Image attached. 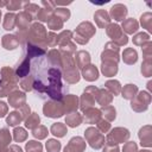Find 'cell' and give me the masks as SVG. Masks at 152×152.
I'll return each mask as SVG.
<instances>
[{
    "instance_id": "obj_1",
    "label": "cell",
    "mask_w": 152,
    "mask_h": 152,
    "mask_svg": "<svg viewBox=\"0 0 152 152\" xmlns=\"http://www.w3.org/2000/svg\"><path fill=\"white\" fill-rule=\"evenodd\" d=\"M94 33L95 28L90 23H82L75 31V40L80 44H86Z\"/></svg>"
},
{
    "instance_id": "obj_2",
    "label": "cell",
    "mask_w": 152,
    "mask_h": 152,
    "mask_svg": "<svg viewBox=\"0 0 152 152\" xmlns=\"http://www.w3.org/2000/svg\"><path fill=\"white\" fill-rule=\"evenodd\" d=\"M44 114L49 118H58V116H62L63 113H64V108H63V103H62V100L61 101H56V102H46L44 104Z\"/></svg>"
},
{
    "instance_id": "obj_3",
    "label": "cell",
    "mask_w": 152,
    "mask_h": 152,
    "mask_svg": "<svg viewBox=\"0 0 152 152\" xmlns=\"http://www.w3.org/2000/svg\"><path fill=\"white\" fill-rule=\"evenodd\" d=\"M86 138L88 140V142L90 144V146L93 148H100L103 144H104V138L103 135H101L97 129H95L94 127H89L86 131Z\"/></svg>"
},
{
    "instance_id": "obj_4",
    "label": "cell",
    "mask_w": 152,
    "mask_h": 152,
    "mask_svg": "<svg viewBox=\"0 0 152 152\" xmlns=\"http://www.w3.org/2000/svg\"><path fill=\"white\" fill-rule=\"evenodd\" d=\"M107 33L113 40H115V44H118L119 46L124 45V44H126L128 42L127 37L124 33H121V28L115 24L109 25V27L107 28Z\"/></svg>"
},
{
    "instance_id": "obj_5",
    "label": "cell",
    "mask_w": 152,
    "mask_h": 152,
    "mask_svg": "<svg viewBox=\"0 0 152 152\" xmlns=\"http://www.w3.org/2000/svg\"><path fill=\"white\" fill-rule=\"evenodd\" d=\"M129 137V132L126 128H115L107 135V142L108 144H118L127 140Z\"/></svg>"
},
{
    "instance_id": "obj_6",
    "label": "cell",
    "mask_w": 152,
    "mask_h": 152,
    "mask_svg": "<svg viewBox=\"0 0 152 152\" xmlns=\"http://www.w3.org/2000/svg\"><path fill=\"white\" fill-rule=\"evenodd\" d=\"M84 148H86L84 140L82 138H80V137H75L65 146L64 152H83Z\"/></svg>"
},
{
    "instance_id": "obj_7",
    "label": "cell",
    "mask_w": 152,
    "mask_h": 152,
    "mask_svg": "<svg viewBox=\"0 0 152 152\" xmlns=\"http://www.w3.org/2000/svg\"><path fill=\"white\" fill-rule=\"evenodd\" d=\"M77 97L74 95H66L64 96V101H62L63 103V108H64V113H72L76 110L77 108Z\"/></svg>"
},
{
    "instance_id": "obj_8",
    "label": "cell",
    "mask_w": 152,
    "mask_h": 152,
    "mask_svg": "<svg viewBox=\"0 0 152 152\" xmlns=\"http://www.w3.org/2000/svg\"><path fill=\"white\" fill-rule=\"evenodd\" d=\"M97 90H99V89H97ZM96 93H97V91H96ZM96 93L89 94V91H88L87 89L84 90V93H83V95H82V97H81V109H82V110H86V109H88V108H90V107L93 106V103H94V101H95Z\"/></svg>"
},
{
    "instance_id": "obj_9",
    "label": "cell",
    "mask_w": 152,
    "mask_h": 152,
    "mask_svg": "<svg viewBox=\"0 0 152 152\" xmlns=\"http://www.w3.org/2000/svg\"><path fill=\"white\" fill-rule=\"evenodd\" d=\"M82 75L83 77L87 80V81H95L97 77H99V71L96 69L95 65L93 64H88L83 68L82 70Z\"/></svg>"
},
{
    "instance_id": "obj_10",
    "label": "cell",
    "mask_w": 152,
    "mask_h": 152,
    "mask_svg": "<svg viewBox=\"0 0 152 152\" xmlns=\"http://www.w3.org/2000/svg\"><path fill=\"white\" fill-rule=\"evenodd\" d=\"M8 101H10V104L12 107H15V108L21 107L24 104V102H25V95L23 93H20V91H13L10 95Z\"/></svg>"
},
{
    "instance_id": "obj_11",
    "label": "cell",
    "mask_w": 152,
    "mask_h": 152,
    "mask_svg": "<svg viewBox=\"0 0 152 152\" xmlns=\"http://www.w3.org/2000/svg\"><path fill=\"white\" fill-rule=\"evenodd\" d=\"M101 69H102V72H103L106 76L110 77V76H113V75L116 74V71H118V65H116L115 62L104 61V62H102V68H101Z\"/></svg>"
},
{
    "instance_id": "obj_12",
    "label": "cell",
    "mask_w": 152,
    "mask_h": 152,
    "mask_svg": "<svg viewBox=\"0 0 152 152\" xmlns=\"http://www.w3.org/2000/svg\"><path fill=\"white\" fill-rule=\"evenodd\" d=\"M90 62V56L87 51H78L76 53V59H75V64H77L80 68H84L86 65H88Z\"/></svg>"
},
{
    "instance_id": "obj_13",
    "label": "cell",
    "mask_w": 152,
    "mask_h": 152,
    "mask_svg": "<svg viewBox=\"0 0 152 152\" xmlns=\"http://www.w3.org/2000/svg\"><path fill=\"white\" fill-rule=\"evenodd\" d=\"M110 13H112V17L115 20H119L120 21V20H124L125 15L127 14V10L122 5H115V6L112 7V12Z\"/></svg>"
},
{
    "instance_id": "obj_14",
    "label": "cell",
    "mask_w": 152,
    "mask_h": 152,
    "mask_svg": "<svg viewBox=\"0 0 152 152\" xmlns=\"http://www.w3.org/2000/svg\"><path fill=\"white\" fill-rule=\"evenodd\" d=\"M95 99L97 100V102H99L100 104H102V106H107V104L110 103V101H112V95H110L107 90H104V89H100V90H97Z\"/></svg>"
},
{
    "instance_id": "obj_15",
    "label": "cell",
    "mask_w": 152,
    "mask_h": 152,
    "mask_svg": "<svg viewBox=\"0 0 152 152\" xmlns=\"http://www.w3.org/2000/svg\"><path fill=\"white\" fill-rule=\"evenodd\" d=\"M2 45L7 50H13L19 45V39L15 36H4L2 38Z\"/></svg>"
},
{
    "instance_id": "obj_16",
    "label": "cell",
    "mask_w": 152,
    "mask_h": 152,
    "mask_svg": "<svg viewBox=\"0 0 152 152\" xmlns=\"http://www.w3.org/2000/svg\"><path fill=\"white\" fill-rule=\"evenodd\" d=\"M86 113V121L89 124H94L99 121L100 118V110L94 109V108H88L86 110H83Z\"/></svg>"
},
{
    "instance_id": "obj_17",
    "label": "cell",
    "mask_w": 152,
    "mask_h": 152,
    "mask_svg": "<svg viewBox=\"0 0 152 152\" xmlns=\"http://www.w3.org/2000/svg\"><path fill=\"white\" fill-rule=\"evenodd\" d=\"M65 121L70 127H76L82 122V116L76 112H72L65 118Z\"/></svg>"
},
{
    "instance_id": "obj_18",
    "label": "cell",
    "mask_w": 152,
    "mask_h": 152,
    "mask_svg": "<svg viewBox=\"0 0 152 152\" xmlns=\"http://www.w3.org/2000/svg\"><path fill=\"white\" fill-rule=\"evenodd\" d=\"M138 59V55H137V51L133 50V49H126L124 51V62L127 63V64H133L135 63Z\"/></svg>"
},
{
    "instance_id": "obj_19",
    "label": "cell",
    "mask_w": 152,
    "mask_h": 152,
    "mask_svg": "<svg viewBox=\"0 0 152 152\" xmlns=\"http://www.w3.org/2000/svg\"><path fill=\"white\" fill-rule=\"evenodd\" d=\"M137 91H138V88L135 84H127L122 89V96L127 100H131V99H134Z\"/></svg>"
},
{
    "instance_id": "obj_20",
    "label": "cell",
    "mask_w": 152,
    "mask_h": 152,
    "mask_svg": "<svg viewBox=\"0 0 152 152\" xmlns=\"http://www.w3.org/2000/svg\"><path fill=\"white\" fill-rule=\"evenodd\" d=\"M147 132H145V127L141 128L139 131V138L141 141V145L144 146H151V133H150V126L146 129Z\"/></svg>"
},
{
    "instance_id": "obj_21",
    "label": "cell",
    "mask_w": 152,
    "mask_h": 152,
    "mask_svg": "<svg viewBox=\"0 0 152 152\" xmlns=\"http://www.w3.org/2000/svg\"><path fill=\"white\" fill-rule=\"evenodd\" d=\"M94 18H95L97 25L101 26V27H103V26H104L106 24H108L109 20H110L109 17H108V14H107V12H104V11H99V12L94 15Z\"/></svg>"
},
{
    "instance_id": "obj_22",
    "label": "cell",
    "mask_w": 152,
    "mask_h": 152,
    "mask_svg": "<svg viewBox=\"0 0 152 152\" xmlns=\"http://www.w3.org/2000/svg\"><path fill=\"white\" fill-rule=\"evenodd\" d=\"M122 27L127 33H134L138 31V23L134 19H127L124 21Z\"/></svg>"
},
{
    "instance_id": "obj_23",
    "label": "cell",
    "mask_w": 152,
    "mask_h": 152,
    "mask_svg": "<svg viewBox=\"0 0 152 152\" xmlns=\"http://www.w3.org/2000/svg\"><path fill=\"white\" fill-rule=\"evenodd\" d=\"M28 71H30V61H28V58L26 57V58L24 59V62L20 64V66L18 68V70H17V76H18V77H25V76H27Z\"/></svg>"
},
{
    "instance_id": "obj_24",
    "label": "cell",
    "mask_w": 152,
    "mask_h": 152,
    "mask_svg": "<svg viewBox=\"0 0 152 152\" xmlns=\"http://www.w3.org/2000/svg\"><path fill=\"white\" fill-rule=\"evenodd\" d=\"M51 133L56 137H64V134L66 133V127L61 124V122H57V124H53L51 126Z\"/></svg>"
},
{
    "instance_id": "obj_25",
    "label": "cell",
    "mask_w": 152,
    "mask_h": 152,
    "mask_svg": "<svg viewBox=\"0 0 152 152\" xmlns=\"http://www.w3.org/2000/svg\"><path fill=\"white\" fill-rule=\"evenodd\" d=\"M25 122H26L25 125H26L27 128L34 129L36 127L39 126V116H38L36 113H32V114H30V116L25 120Z\"/></svg>"
},
{
    "instance_id": "obj_26",
    "label": "cell",
    "mask_w": 152,
    "mask_h": 152,
    "mask_svg": "<svg viewBox=\"0 0 152 152\" xmlns=\"http://www.w3.org/2000/svg\"><path fill=\"white\" fill-rule=\"evenodd\" d=\"M21 120H24V119H23V115H21L19 112H12V113H10L8 118L6 119L7 125H10V126H15V125L19 124Z\"/></svg>"
},
{
    "instance_id": "obj_27",
    "label": "cell",
    "mask_w": 152,
    "mask_h": 152,
    "mask_svg": "<svg viewBox=\"0 0 152 152\" xmlns=\"http://www.w3.org/2000/svg\"><path fill=\"white\" fill-rule=\"evenodd\" d=\"M11 141V135H10V132L6 129V128H2L0 131V147H5L10 144Z\"/></svg>"
},
{
    "instance_id": "obj_28",
    "label": "cell",
    "mask_w": 152,
    "mask_h": 152,
    "mask_svg": "<svg viewBox=\"0 0 152 152\" xmlns=\"http://www.w3.org/2000/svg\"><path fill=\"white\" fill-rule=\"evenodd\" d=\"M104 86H106V87H107V89H109V90H110V93H112V94H114V95H118V94L120 93V90H121L120 83H119L118 81H107Z\"/></svg>"
},
{
    "instance_id": "obj_29",
    "label": "cell",
    "mask_w": 152,
    "mask_h": 152,
    "mask_svg": "<svg viewBox=\"0 0 152 152\" xmlns=\"http://www.w3.org/2000/svg\"><path fill=\"white\" fill-rule=\"evenodd\" d=\"M46 150H48V152H59L61 142L55 139H49L46 142Z\"/></svg>"
},
{
    "instance_id": "obj_30",
    "label": "cell",
    "mask_w": 152,
    "mask_h": 152,
    "mask_svg": "<svg viewBox=\"0 0 152 152\" xmlns=\"http://www.w3.org/2000/svg\"><path fill=\"white\" fill-rule=\"evenodd\" d=\"M14 24H15V20H14V14L12 13H7L6 17H5V23H4V27L5 30H13L14 27Z\"/></svg>"
},
{
    "instance_id": "obj_31",
    "label": "cell",
    "mask_w": 152,
    "mask_h": 152,
    "mask_svg": "<svg viewBox=\"0 0 152 152\" xmlns=\"http://www.w3.org/2000/svg\"><path fill=\"white\" fill-rule=\"evenodd\" d=\"M14 140L15 141H18V142H20V141H23V140H25L26 139V137H27V133H26V131L24 129V128H21V127H17L15 129H14Z\"/></svg>"
},
{
    "instance_id": "obj_32",
    "label": "cell",
    "mask_w": 152,
    "mask_h": 152,
    "mask_svg": "<svg viewBox=\"0 0 152 152\" xmlns=\"http://www.w3.org/2000/svg\"><path fill=\"white\" fill-rule=\"evenodd\" d=\"M101 112L103 113V116H104L106 119H108L109 121H112V120L115 119V109H114L112 106H107V107L102 108Z\"/></svg>"
},
{
    "instance_id": "obj_33",
    "label": "cell",
    "mask_w": 152,
    "mask_h": 152,
    "mask_svg": "<svg viewBox=\"0 0 152 152\" xmlns=\"http://www.w3.org/2000/svg\"><path fill=\"white\" fill-rule=\"evenodd\" d=\"M148 34L147 33H139L137 34L134 38H133V43L137 44V45H142L144 43H148L150 39H148Z\"/></svg>"
},
{
    "instance_id": "obj_34",
    "label": "cell",
    "mask_w": 152,
    "mask_h": 152,
    "mask_svg": "<svg viewBox=\"0 0 152 152\" xmlns=\"http://www.w3.org/2000/svg\"><path fill=\"white\" fill-rule=\"evenodd\" d=\"M32 134H33V137H34V138L43 139V138H45V137H46V134H48V129H46L44 126H38V127H36V128L33 129Z\"/></svg>"
},
{
    "instance_id": "obj_35",
    "label": "cell",
    "mask_w": 152,
    "mask_h": 152,
    "mask_svg": "<svg viewBox=\"0 0 152 152\" xmlns=\"http://www.w3.org/2000/svg\"><path fill=\"white\" fill-rule=\"evenodd\" d=\"M27 152H42V145L37 141H28L26 144Z\"/></svg>"
},
{
    "instance_id": "obj_36",
    "label": "cell",
    "mask_w": 152,
    "mask_h": 152,
    "mask_svg": "<svg viewBox=\"0 0 152 152\" xmlns=\"http://www.w3.org/2000/svg\"><path fill=\"white\" fill-rule=\"evenodd\" d=\"M56 14L61 17L62 21H64V20H68V18L70 17V13H69V11H68V10H65V8H58V10L56 11Z\"/></svg>"
},
{
    "instance_id": "obj_37",
    "label": "cell",
    "mask_w": 152,
    "mask_h": 152,
    "mask_svg": "<svg viewBox=\"0 0 152 152\" xmlns=\"http://www.w3.org/2000/svg\"><path fill=\"white\" fill-rule=\"evenodd\" d=\"M109 127H110V125L107 122V121H104V120H99L97 121V128L101 131V132H107L108 129H109Z\"/></svg>"
},
{
    "instance_id": "obj_38",
    "label": "cell",
    "mask_w": 152,
    "mask_h": 152,
    "mask_svg": "<svg viewBox=\"0 0 152 152\" xmlns=\"http://www.w3.org/2000/svg\"><path fill=\"white\" fill-rule=\"evenodd\" d=\"M150 59H145L144 64L141 65V72L145 75V76H150L151 71H150Z\"/></svg>"
},
{
    "instance_id": "obj_39",
    "label": "cell",
    "mask_w": 152,
    "mask_h": 152,
    "mask_svg": "<svg viewBox=\"0 0 152 152\" xmlns=\"http://www.w3.org/2000/svg\"><path fill=\"white\" fill-rule=\"evenodd\" d=\"M124 152H137V144L133 141H129L127 142L125 146H124Z\"/></svg>"
},
{
    "instance_id": "obj_40",
    "label": "cell",
    "mask_w": 152,
    "mask_h": 152,
    "mask_svg": "<svg viewBox=\"0 0 152 152\" xmlns=\"http://www.w3.org/2000/svg\"><path fill=\"white\" fill-rule=\"evenodd\" d=\"M48 44L50 45V46H55L56 44H57V36L55 34V33H52V32H50L49 34H48Z\"/></svg>"
},
{
    "instance_id": "obj_41",
    "label": "cell",
    "mask_w": 152,
    "mask_h": 152,
    "mask_svg": "<svg viewBox=\"0 0 152 152\" xmlns=\"http://www.w3.org/2000/svg\"><path fill=\"white\" fill-rule=\"evenodd\" d=\"M103 152H119V147L114 144H107V146L103 148Z\"/></svg>"
},
{
    "instance_id": "obj_42",
    "label": "cell",
    "mask_w": 152,
    "mask_h": 152,
    "mask_svg": "<svg viewBox=\"0 0 152 152\" xmlns=\"http://www.w3.org/2000/svg\"><path fill=\"white\" fill-rule=\"evenodd\" d=\"M6 112H7V106L4 102H0V118L5 116Z\"/></svg>"
},
{
    "instance_id": "obj_43",
    "label": "cell",
    "mask_w": 152,
    "mask_h": 152,
    "mask_svg": "<svg viewBox=\"0 0 152 152\" xmlns=\"http://www.w3.org/2000/svg\"><path fill=\"white\" fill-rule=\"evenodd\" d=\"M5 152H23L21 151V148L20 147H18V146H15V145H13V146H11L7 151H5Z\"/></svg>"
},
{
    "instance_id": "obj_44",
    "label": "cell",
    "mask_w": 152,
    "mask_h": 152,
    "mask_svg": "<svg viewBox=\"0 0 152 152\" xmlns=\"http://www.w3.org/2000/svg\"><path fill=\"white\" fill-rule=\"evenodd\" d=\"M140 152H150L148 150H144V151H140Z\"/></svg>"
},
{
    "instance_id": "obj_45",
    "label": "cell",
    "mask_w": 152,
    "mask_h": 152,
    "mask_svg": "<svg viewBox=\"0 0 152 152\" xmlns=\"http://www.w3.org/2000/svg\"><path fill=\"white\" fill-rule=\"evenodd\" d=\"M0 14H1V13H0Z\"/></svg>"
},
{
    "instance_id": "obj_46",
    "label": "cell",
    "mask_w": 152,
    "mask_h": 152,
    "mask_svg": "<svg viewBox=\"0 0 152 152\" xmlns=\"http://www.w3.org/2000/svg\"><path fill=\"white\" fill-rule=\"evenodd\" d=\"M0 152H1V151H0Z\"/></svg>"
}]
</instances>
